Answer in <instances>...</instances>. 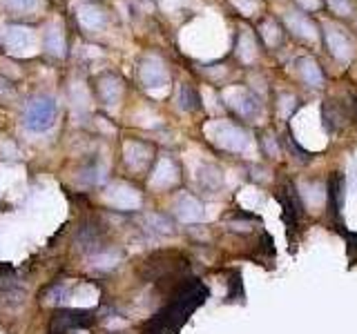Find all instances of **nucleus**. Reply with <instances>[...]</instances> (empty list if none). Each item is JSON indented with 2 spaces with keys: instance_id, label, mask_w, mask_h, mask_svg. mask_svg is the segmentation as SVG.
Instances as JSON below:
<instances>
[{
  "instance_id": "f257e3e1",
  "label": "nucleus",
  "mask_w": 357,
  "mask_h": 334,
  "mask_svg": "<svg viewBox=\"0 0 357 334\" xmlns=\"http://www.w3.org/2000/svg\"><path fill=\"white\" fill-rule=\"evenodd\" d=\"M54 118H56V105L52 98H33L27 105L25 120L31 129H36V132L47 129L54 122Z\"/></svg>"
},
{
  "instance_id": "f03ea898",
  "label": "nucleus",
  "mask_w": 357,
  "mask_h": 334,
  "mask_svg": "<svg viewBox=\"0 0 357 334\" xmlns=\"http://www.w3.org/2000/svg\"><path fill=\"white\" fill-rule=\"evenodd\" d=\"M324 29H326V31H324V38H326L333 54L337 56V58H342V61H349L353 56V51H355L353 38L344 29H337L335 25H331V22H326Z\"/></svg>"
},
{
  "instance_id": "7ed1b4c3",
  "label": "nucleus",
  "mask_w": 357,
  "mask_h": 334,
  "mask_svg": "<svg viewBox=\"0 0 357 334\" xmlns=\"http://www.w3.org/2000/svg\"><path fill=\"white\" fill-rule=\"evenodd\" d=\"M139 76L145 87H163L167 83V70L161 63V58H156V56H148V58L141 63Z\"/></svg>"
},
{
  "instance_id": "20e7f679",
  "label": "nucleus",
  "mask_w": 357,
  "mask_h": 334,
  "mask_svg": "<svg viewBox=\"0 0 357 334\" xmlns=\"http://www.w3.org/2000/svg\"><path fill=\"white\" fill-rule=\"evenodd\" d=\"M76 16H78V22H81V27L85 31H98L107 25L105 9H100L98 5H92V3H85V5L78 7Z\"/></svg>"
},
{
  "instance_id": "39448f33",
  "label": "nucleus",
  "mask_w": 357,
  "mask_h": 334,
  "mask_svg": "<svg viewBox=\"0 0 357 334\" xmlns=\"http://www.w3.org/2000/svg\"><path fill=\"white\" fill-rule=\"evenodd\" d=\"M3 40L5 45L11 49V51H27L33 42V36L27 27H18V25H11V27H5L3 31Z\"/></svg>"
},
{
  "instance_id": "423d86ee",
  "label": "nucleus",
  "mask_w": 357,
  "mask_h": 334,
  "mask_svg": "<svg viewBox=\"0 0 357 334\" xmlns=\"http://www.w3.org/2000/svg\"><path fill=\"white\" fill-rule=\"evenodd\" d=\"M286 25L293 29V33H295V36H299V38H306V40H315L317 38L315 25H312V22L304 14L288 11V14H286Z\"/></svg>"
},
{
  "instance_id": "0eeeda50",
  "label": "nucleus",
  "mask_w": 357,
  "mask_h": 334,
  "mask_svg": "<svg viewBox=\"0 0 357 334\" xmlns=\"http://www.w3.org/2000/svg\"><path fill=\"white\" fill-rule=\"evenodd\" d=\"M98 94L103 96V100L107 105H112L121 94V81L114 76H103L98 81Z\"/></svg>"
},
{
  "instance_id": "6e6552de",
  "label": "nucleus",
  "mask_w": 357,
  "mask_h": 334,
  "mask_svg": "<svg viewBox=\"0 0 357 334\" xmlns=\"http://www.w3.org/2000/svg\"><path fill=\"white\" fill-rule=\"evenodd\" d=\"M45 49L54 56H65L67 51V45H65V38L59 27H50L45 31Z\"/></svg>"
},
{
  "instance_id": "1a4fd4ad",
  "label": "nucleus",
  "mask_w": 357,
  "mask_h": 334,
  "mask_svg": "<svg viewBox=\"0 0 357 334\" xmlns=\"http://www.w3.org/2000/svg\"><path fill=\"white\" fill-rule=\"evenodd\" d=\"M5 7L16 16H29L33 11H38L40 0H5Z\"/></svg>"
},
{
  "instance_id": "9d476101",
  "label": "nucleus",
  "mask_w": 357,
  "mask_h": 334,
  "mask_svg": "<svg viewBox=\"0 0 357 334\" xmlns=\"http://www.w3.org/2000/svg\"><path fill=\"white\" fill-rule=\"evenodd\" d=\"M299 65H301V76H304L310 85H319L321 83V74L317 70V65L312 63L310 58H304Z\"/></svg>"
},
{
  "instance_id": "9b49d317",
  "label": "nucleus",
  "mask_w": 357,
  "mask_h": 334,
  "mask_svg": "<svg viewBox=\"0 0 357 334\" xmlns=\"http://www.w3.org/2000/svg\"><path fill=\"white\" fill-rule=\"evenodd\" d=\"M261 31H264V38H266V42H268V45H277V42H279V38H282V33L277 31V25H275L273 20L264 22Z\"/></svg>"
},
{
  "instance_id": "f8f14e48",
  "label": "nucleus",
  "mask_w": 357,
  "mask_h": 334,
  "mask_svg": "<svg viewBox=\"0 0 357 334\" xmlns=\"http://www.w3.org/2000/svg\"><path fill=\"white\" fill-rule=\"evenodd\" d=\"M328 5L335 14H340V16H351V11H353V5L349 0H328Z\"/></svg>"
},
{
  "instance_id": "ddd939ff",
  "label": "nucleus",
  "mask_w": 357,
  "mask_h": 334,
  "mask_svg": "<svg viewBox=\"0 0 357 334\" xmlns=\"http://www.w3.org/2000/svg\"><path fill=\"white\" fill-rule=\"evenodd\" d=\"M299 5L304 9H308V11H315L319 7V0H299Z\"/></svg>"
}]
</instances>
